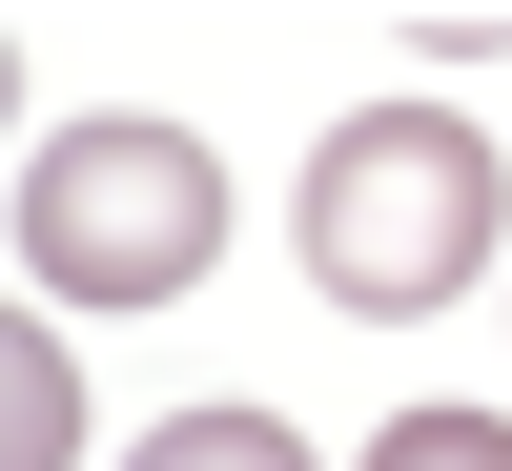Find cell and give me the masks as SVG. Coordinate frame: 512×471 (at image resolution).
<instances>
[{
    "mask_svg": "<svg viewBox=\"0 0 512 471\" xmlns=\"http://www.w3.org/2000/svg\"><path fill=\"white\" fill-rule=\"evenodd\" d=\"M492 246H512L492 123H451V103H349V123L308 144V287H328V308L431 328L451 287H492Z\"/></svg>",
    "mask_w": 512,
    "mask_h": 471,
    "instance_id": "1",
    "label": "cell"
},
{
    "mask_svg": "<svg viewBox=\"0 0 512 471\" xmlns=\"http://www.w3.org/2000/svg\"><path fill=\"white\" fill-rule=\"evenodd\" d=\"M226 267V144L144 103H82L21 144V308H185Z\"/></svg>",
    "mask_w": 512,
    "mask_h": 471,
    "instance_id": "2",
    "label": "cell"
},
{
    "mask_svg": "<svg viewBox=\"0 0 512 471\" xmlns=\"http://www.w3.org/2000/svg\"><path fill=\"white\" fill-rule=\"evenodd\" d=\"M0 471H82V349H62V328H0Z\"/></svg>",
    "mask_w": 512,
    "mask_h": 471,
    "instance_id": "3",
    "label": "cell"
},
{
    "mask_svg": "<svg viewBox=\"0 0 512 471\" xmlns=\"http://www.w3.org/2000/svg\"><path fill=\"white\" fill-rule=\"evenodd\" d=\"M123 471H308V431L287 410H185V431H144Z\"/></svg>",
    "mask_w": 512,
    "mask_h": 471,
    "instance_id": "4",
    "label": "cell"
},
{
    "mask_svg": "<svg viewBox=\"0 0 512 471\" xmlns=\"http://www.w3.org/2000/svg\"><path fill=\"white\" fill-rule=\"evenodd\" d=\"M369 471H512V410H390Z\"/></svg>",
    "mask_w": 512,
    "mask_h": 471,
    "instance_id": "5",
    "label": "cell"
}]
</instances>
